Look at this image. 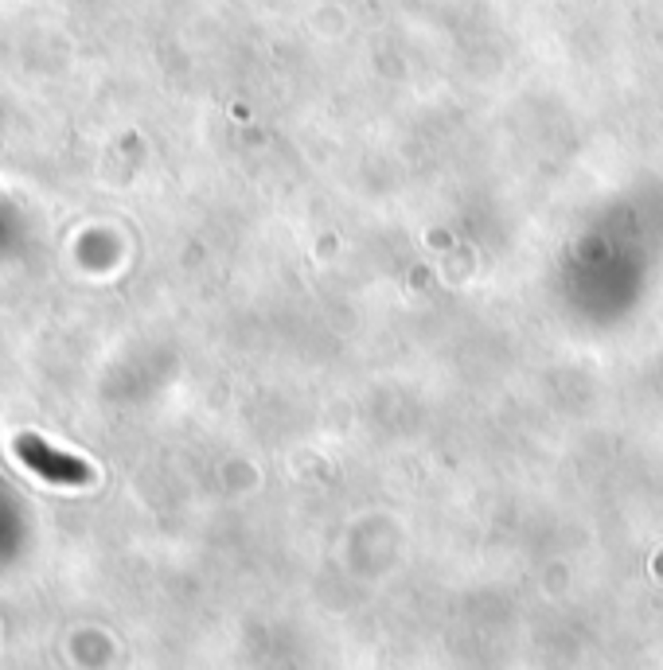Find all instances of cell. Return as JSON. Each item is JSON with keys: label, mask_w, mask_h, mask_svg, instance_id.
Here are the masks:
<instances>
[{"label": "cell", "mask_w": 663, "mask_h": 670, "mask_svg": "<svg viewBox=\"0 0 663 670\" xmlns=\"http://www.w3.org/2000/svg\"><path fill=\"white\" fill-rule=\"evenodd\" d=\"M16 452L24 456V460L36 468L39 476H47V479H59V484H74V479H82L86 476V468L79 460H71V456H63V452H55L47 449L39 437H20L16 441Z\"/></svg>", "instance_id": "obj_1"}]
</instances>
